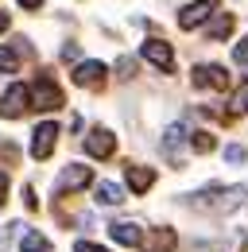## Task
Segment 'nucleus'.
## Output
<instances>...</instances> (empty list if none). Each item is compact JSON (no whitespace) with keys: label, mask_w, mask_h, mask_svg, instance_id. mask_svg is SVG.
<instances>
[{"label":"nucleus","mask_w":248,"mask_h":252,"mask_svg":"<svg viewBox=\"0 0 248 252\" xmlns=\"http://www.w3.org/2000/svg\"><path fill=\"white\" fill-rule=\"evenodd\" d=\"M245 198V187H210V190H202V194H194L190 198V206L194 210H214V214H229L237 202Z\"/></svg>","instance_id":"1"},{"label":"nucleus","mask_w":248,"mask_h":252,"mask_svg":"<svg viewBox=\"0 0 248 252\" xmlns=\"http://www.w3.org/2000/svg\"><path fill=\"white\" fill-rule=\"evenodd\" d=\"M93 183V171L86 163H70V167H62V175L55 179V194H74V190H86Z\"/></svg>","instance_id":"2"},{"label":"nucleus","mask_w":248,"mask_h":252,"mask_svg":"<svg viewBox=\"0 0 248 252\" xmlns=\"http://www.w3.org/2000/svg\"><path fill=\"white\" fill-rule=\"evenodd\" d=\"M59 105H62V90L51 82V78H43L39 86H31V90H28V109L47 113V109H59Z\"/></svg>","instance_id":"3"},{"label":"nucleus","mask_w":248,"mask_h":252,"mask_svg":"<svg viewBox=\"0 0 248 252\" xmlns=\"http://www.w3.org/2000/svg\"><path fill=\"white\" fill-rule=\"evenodd\" d=\"M214 12H217V0H194V4H186L183 12H179V28H183V32H190V28L206 24Z\"/></svg>","instance_id":"4"},{"label":"nucleus","mask_w":248,"mask_h":252,"mask_svg":"<svg viewBox=\"0 0 248 252\" xmlns=\"http://www.w3.org/2000/svg\"><path fill=\"white\" fill-rule=\"evenodd\" d=\"M55 144H59V125H55V121H43V125L35 128L31 156H35V159H47L51 152H55Z\"/></svg>","instance_id":"5"},{"label":"nucleus","mask_w":248,"mask_h":252,"mask_svg":"<svg viewBox=\"0 0 248 252\" xmlns=\"http://www.w3.org/2000/svg\"><path fill=\"white\" fill-rule=\"evenodd\" d=\"M86 152H90L93 159H109L117 152V136H113L109 128H93L90 136H86Z\"/></svg>","instance_id":"6"},{"label":"nucleus","mask_w":248,"mask_h":252,"mask_svg":"<svg viewBox=\"0 0 248 252\" xmlns=\"http://www.w3.org/2000/svg\"><path fill=\"white\" fill-rule=\"evenodd\" d=\"M105 63H97V59H90V63H82L70 78H74V86H90V90H101L105 86Z\"/></svg>","instance_id":"7"},{"label":"nucleus","mask_w":248,"mask_h":252,"mask_svg":"<svg viewBox=\"0 0 248 252\" xmlns=\"http://www.w3.org/2000/svg\"><path fill=\"white\" fill-rule=\"evenodd\" d=\"M194 86L198 90H229L225 66H194Z\"/></svg>","instance_id":"8"},{"label":"nucleus","mask_w":248,"mask_h":252,"mask_svg":"<svg viewBox=\"0 0 248 252\" xmlns=\"http://www.w3.org/2000/svg\"><path fill=\"white\" fill-rule=\"evenodd\" d=\"M144 59L155 63L159 70H171V66H175V51H171V43H163V39H148V43H144Z\"/></svg>","instance_id":"9"},{"label":"nucleus","mask_w":248,"mask_h":252,"mask_svg":"<svg viewBox=\"0 0 248 252\" xmlns=\"http://www.w3.org/2000/svg\"><path fill=\"white\" fill-rule=\"evenodd\" d=\"M109 237H113L117 245H128V249L144 245V233H140L136 221H113V225H109Z\"/></svg>","instance_id":"10"},{"label":"nucleus","mask_w":248,"mask_h":252,"mask_svg":"<svg viewBox=\"0 0 248 252\" xmlns=\"http://www.w3.org/2000/svg\"><path fill=\"white\" fill-rule=\"evenodd\" d=\"M24 109H28V90L24 86H12L8 94L0 97V117H24Z\"/></svg>","instance_id":"11"},{"label":"nucleus","mask_w":248,"mask_h":252,"mask_svg":"<svg viewBox=\"0 0 248 252\" xmlns=\"http://www.w3.org/2000/svg\"><path fill=\"white\" fill-rule=\"evenodd\" d=\"M144 245H148V252H175L179 249V237H175V229H152L148 237H144Z\"/></svg>","instance_id":"12"},{"label":"nucleus","mask_w":248,"mask_h":252,"mask_svg":"<svg viewBox=\"0 0 248 252\" xmlns=\"http://www.w3.org/2000/svg\"><path fill=\"white\" fill-rule=\"evenodd\" d=\"M128 187L136 190V194H148L155 187V171L152 167H128Z\"/></svg>","instance_id":"13"},{"label":"nucleus","mask_w":248,"mask_h":252,"mask_svg":"<svg viewBox=\"0 0 248 252\" xmlns=\"http://www.w3.org/2000/svg\"><path fill=\"white\" fill-rule=\"evenodd\" d=\"M20 252H51V241L39 229H24L20 233Z\"/></svg>","instance_id":"14"},{"label":"nucleus","mask_w":248,"mask_h":252,"mask_svg":"<svg viewBox=\"0 0 248 252\" xmlns=\"http://www.w3.org/2000/svg\"><path fill=\"white\" fill-rule=\"evenodd\" d=\"M183 144H186V128L183 125H171V128H167V136H163V152H167L171 159H179Z\"/></svg>","instance_id":"15"},{"label":"nucleus","mask_w":248,"mask_h":252,"mask_svg":"<svg viewBox=\"0 0 248 252\" xmlns=\"http://www.w3.org/2000/svg\"><path fill=\"white\" fill-rule=\"evenodd\" d=\"M97 202H101V206H121L124 187H117V183H97Z\"/></svg>","instance_id":"16"},{"label":"nucleus","mask_w":248,"mask_h":252,"mask_svg":"<svg viewBox=\"0 0 248 252\" xmlns=\"http://www.w3.org/2000/svg\"><path fill=\"white\" fill-rule=\"evenodd\" d=\"M229 32H233V12H217V20L210 24V39L217 43V39H225Z\"/></svg>","instance_id":"17"},{"label":"nucleus","mask_w":248,"mask_h":252,"mask_svg":"<svg viewBox=\"0 0 248 252\" xmlns=\"http://www.w3.org/2000/svg\"><path fill=\"white\" fill-rule=\"evenodd\" d=\"M190 148H194L198 156H206V152H214V148H217L214 132H194V136H190Z\"/></svg>","instance_id":"18"},{"label":"nucleus","mask_w":248,"mask_h":252,"mask_svg":"<svg viewBox=\"0 0 248 252\" xmlns=\"http://www.w3.org/2000/svg\"><path fill=\"white\" fill-rule=\"evenodd\" d=\"M16 66H20V55L12 47H0V74H12Z\"/></svg>","instance_id":"19"},{"label":"nucleus","mask_w":248,"mask_h":252,"mask_svg":"<svg viewBox=\"0 0 248 252\" xmlns=\"http://www.w3.org/2000/svg\"><path fill=\"white\" fill-rule=\"evenodd\" d=\"M225 159H229V163H245L248 152L241 148V144H229V148H225Z\"/></svg>","instance_id":"20"},{"label":"nucleus","mask_w":248,"mask_h":252,"mask_svg":"<svg viewBox=\"0 0 248 252\" xmlns=\"http://www.w3.org/2000/svg\"><path fill=\"white\" fill-rule=\"evenodd\" d=\"M233 59H237V63H248V35L237 43V47H233Z\"/></svg>","instance_id":"21"},{"label":"nucleus","mask_w":248,"mask_h":252,"mask_svg":"<svg viewBox=\"0 0 248 252\" xmlns=\"http://www.w3.org/2000/svg\"><path fill=\"white\" fill-rule=\"evenodd\" d=\"M117 70H121V78H132V74H136V63H132V59H121Z\"/></svg>","instance_id":"22"},{"label":"nucleus","mask_w":248,"mask_h":252,"mask_svg":"<svg viewBox=\"0 0 248 252\" xmlns=\"http://www.w3.org/2000/svg\"><path fill=\"white\" fill-rule=\"evenodd\" d=\"M74 252H109V249H101V245H90V241H78V245H74Z\"/></svg>","instance_id":"23"},{"label":"nucleus","mask_w":248,"mask_h":252,"mask_svg":"<svg viewBox=\"0 0 248 252\" xmlns=\"http://www.w3.org/2000/svg\"><path fill=\"white\" fill-rule=\"evenodd\" d=\"M237 109H241V113H248V90H245L241 97H237Z\"/></svg>","instance_id":"24"},{"label":"nucleus","mask_w":248,"mask_h":252,"mask_svg":"<svg viewBox=\"0 0 248 252\" xmlns=\"http://www.w3.org/2000/svg\"><path fill=\"white\" fill-rule=\"evenodd\" d=\"M24 8H43V0H20Z\"/></svg>","instance_id":"25"},{"label":"nucleus","mask_w":248,"mask_h":252,"mask_svg":"<svg viewBox=\"0 0 248 252\" xmlns=\"http://www.w3.org/2000/svg\"><path fill=\"white\" fill-rule=\"evenodd\" d=\"M4 28H8V16H4V12H0V32H4Z\"/></svg>","instance_id":"26"},{"label":"nucleus","mask_w":248,"mask_h":252,"mask_svg":"<svg viewBox=\"0 0 248 252\" xmlns=\"http://www.w3.org/2000/svg\"><path fill=\"white\" fill-rule=\"evenodd\" d=\"M245 82H248V74H245Z\"/></svg>","instance_id":"27"}]
</instances>
